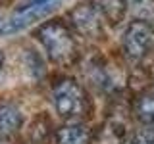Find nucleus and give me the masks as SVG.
<instances>
[{"mask_svg": "<svg viewBox=\"0 0 154 144\" xmlns=\"http://www.w3.org/2000/svg\"><path fill=\"white\" fill-rule=\"evenodd\" d=\"M37 38L41 40L46 56L56 64L69 65L77 58V42L73 38V33L69 31L66 23L58 21V19L46 21L45 25L38 27Z\"/></svg>", "mask_w": 154, "mask_h": 144, "instance_id": "f257e3e1", "label": "nucleus"}, {"mask_svg": "<svg viewBox=\"0 0 154 144\" xmlns=\"http://www.w3.org/2000/svg\"><path fill=\"white\" fill-rule=\"evenodd\" d=\"M52 102L58 115L67 121H79L89 112V98L73 79H60L52 88Z\"/></svg>", "mask_w": 154, "mask_h": 144, "instance_id": "f03ea898", "label": "nucleus"}, {"mask_svg": "<svg viewBox=\"0 0 154 144\" xmlns=\"http://www.w3.org/2000/svg\"><path fill=\"white\" fill-rule=\"evenodd\" d=\"M122 46L131 62L144 60L154 50V25L148 19H135L123 31Z\"/></svg>", "mask_w": 154, "mask_h": 144, "instance_id": "7ed1b4c3", "label": "nucleus"}, {"mask_svg": "<svg viewBox=\"0 0 154 144\" xmlns=\"http://www.w3.org/2000/svg\"><path fill=\"white\" fill-rule=\"evenodd\" d=\"M69 19H71V25H73L75 31L81 33L87 38L98 37L102 33V23L106 21L98 4L91 2V0H85L79 6H75L69 12Z\"/></svg>", "mask_w": 154, "mask_h": 144, "instance_id": "20e7f679", "label": "nucleus"}, {"mask_svg": "<svg viewBox=\"0 0 154 144\" xmlns=\"http://www.w3.org/2000/svg\"><path fill=\"white\" fill-rule=\"evenodd\" d=\"M50 8H52V4H45V6H37V8H31V10H21V12H17L16 17H12L10 21H6L0 27V35L8 37V35H14V33L29 27L31 23H35L37 19L46 16V14L50 12Z\"/></svg>", "mask_w": 154, "mask_h": 144, "instance_id": "39448f33", "label": "nucleus"}, {"mask_svg": "<svg viewBox=\"0 0 154 144\" xmlns=\"http://www.w3.org/2000/svg\"><path fill=\"white\" fill-rule=\"evenodd\" d=\"M93 134L83 123H67L56 131V144H91Z\"/></svg>", "mask_w": 154, "mask_h": 144, "instance_id": "423d86ee", "label": "nucleus"}, {"mask_svg": "<svg viewBox=\"0 0 154 144\" xmlns=\"http://www.w3.org/2000/svg\"><path fill=\"white\" fill-rule=\"evenodd\" d=\"M23 125V115L14 104H0V138L14 136Z\"/></svg>", "mask_w": 154, "mask_h": 144, "instance_id": "0eeeda50", "label": "nucleus"}, {"mask_svg": "<svg viewBox=\"0 0 154 144\" xmlns=\"http://www.w3.org/2000/svg\"><path fill=\"white\" fill-rule=\"evenodd\" d=\"M100 12L106 21H110L112 25H118L125 16L127 10V0H96Z\"/></svg>", "mask_w": 154, "mask_h": 144, "instance_id": "6e6552de", "label": "nucleus"}, {"mask_svg": "<svg viewBox=\"0 0 154 144\" xmlns=\"http://www.w3.org/2000/svg\"><path fill=\"white\" fill-rule=\"evenodd\" d=\"M135 117L144 127L154 129V94H143L135 102Z\"/></svg>", "mask_w": 154, "mask_h": 144, "instance_id": "1a4fd4ad", "label": "nucleus"}, {"mask_svg": "<svg viewBox=\"0 0 154 144\" xmlns=\"http://www.w3.org/2000/svg\"><path fill=\"white\" fill-rule=\"evenodd\" d=\"M131 144H154V129L144 127L141 131H137L131 138Z\"/></svg>", "mask_w": 154, "mask_h": 144, "instance_id": "9d476101", "label": "nucleus"}, {"mask_svg": "<svg viewBox=\"0 0 154 144\" xmlns=\"http://www.w3.org/2000/svg\"><path fill=\"white\" fill-rule=\"evenodd\" d=\"M2 65H4V54H2V50H0V69H2Z\"/></svg>", "mask_w": 154, "mask_h": 144, "instance_id": "9b49d317", "label": "nucleus"}]
</instances>
